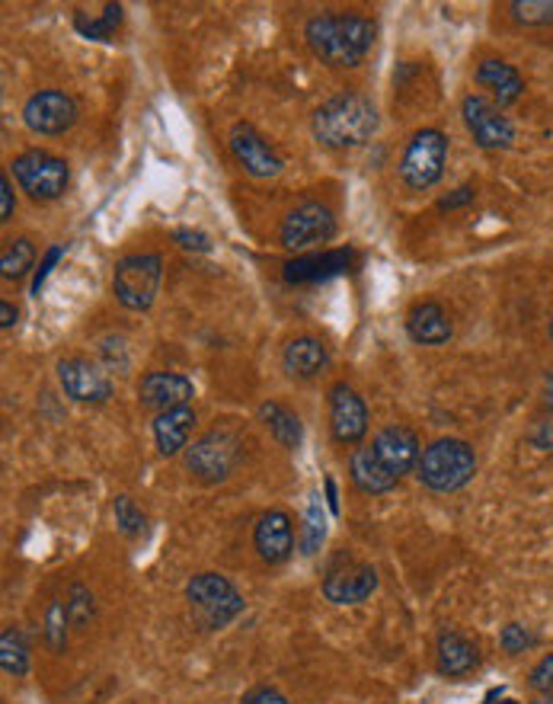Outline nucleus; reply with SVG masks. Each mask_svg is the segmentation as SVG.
Segmentation results:
<instances>
[{
	"label": "nucleus",
	"instance_id": "a878e982",
	"mask_svg": "<svg viewBox=\"0 0 553 704\" xmlns=\"http://www.w3.org/2000/svg\"><path fill=\"white\" fill-rule=\"evenodd\" d=\"M259 420H263V427L276 435L278 445H285V449H298V445H301V435H305V432H301L298 413H291V410L281 407L278 400L259 403Z\"/></svg>",
	"mask_w": 553,
	"mask_h": 704
},
{
	"label": "nucleus",
	"instance_id": "37998d69",
	"mask_svg": "<svg viewBox=\"0 0 553 704\" xmlns=\"http://www.w3.org/2000/svg\"><path fill=\"white\" fill-rule=\"evenodd\" d=\"M17 317H20V311L10 305V302H0V327L3 330H10V327H17Z\"/></svg>",
	"mask_w": 553,
	"mask_h": 704
},
{
	"label": "nucleus",
	"instance_id": "473e14b6",
	"mask_svg": "<svg viewBox=\"0 0 553 704\" xmlns=\"http://www.w3.org/2000/svg\"><path fill=\"white\" fill-rule=\"evenodd\" d=\"M113 513H116V525L123 528V535H128V538H138L141 532H145V513L128 500V496H119L116 500V506H113Z\"/></svg>",
	"mask_w": 553,
	"mask_h": 704
},
{
	"label": "nucleus",
	"instance_id": "f3484780",
	"mask_svg": "<svg viewBox=\"0 0 553 704\" xmlns=\"http://www.w3.org/2000/svg\"><path fill=\"white\" fill-rule=\"evenodd\" d=\"M138 398L145 407L151 410H177V407H189V400L195 398V388L185 375H177V371H151L141 378L138 385Z\"/></svg>",
	"mask_w": 553,
	"mask_h": 704
},
{
	"label": "nucleus",
	"instance_id": "39448f33",
	"mask_svg": "<svg viewBox=\"0 0 553 704\" xmlns=\"http://www.w3.org/2000/svg\"><path fill=\"white\" fill-rule=\"evenodd\" d=\"M448 160V138L438 128H419L400 157V180L413 192H426L442 180Z\"/></svg>",
	"mask_w": 553,
	"mask_h": 704
},
{
	"label": "nucleus",
	"instance_id": "7c9ffc66",
	"mask_svg": "<svg viewBox=\"0 0 553 704\" xmlns=\"http://www.w3.org/2000/svg\"><path fill=\"white\" fill-rule=\"evenodd\" d=\"M119 23H123V7H119V3H109L103 20H91V23H87L84 17H77V20H74V27L84 32L87 39H99V42H106Z\"/></svg>",
	"mask_w": 553,
	"mask_h": 704
},
{
	"label": "nucleus",
	"instance_id": "b1692460",
	"mask_svg": "<svg viewBox=\"0 0 553 704\" xmlns=\"http://www.w3.org/2000/svg\"><path fill=\"white\" fill-rule=\"evenodd\" d=\"M285 371L291 378H317L323 368L330 366V353L317 337H298L285 346Z\"/></svg>",
	"mask_w": 553,
	"mask_h": 704
},
{
	"label": "nucleus",
	"instance_id": "c9c22d12",
	"mask_svg": "<svg viewBox=\"0 0 553 704\" xmlns=\"http://www.w3.org/2000/svg\"><path fill=\"white\" fill-rule=\"evenodd\" d=\"M528 685L534 689V692H551L553 689V653H547L534 670H531V675H528Z\"/></svg>",
	"mask_w": 553,
	"mask_h": 704
},
{
	"label": "nucleus",
	"instance_id": "f704fd0d",
	"mask_svg": "<svg viewBox=\"0 0 553 704\" xmlns=\"http://www.w3.org/2000/svg\"><path fill=\"white\" fill-rule=\"evenodd\" d=\"M499 647L509 653V656H515V653H524L528 647H534V634L522 628V624H506L502 631H499Z\"/></svg>",
	"mask_w": 553,
	"mask_h": 704
},
{
	"label": "nucleus",
	"instance_id": "2eb2a0df",
	"mask_svg": "<svg viewBox=\"0 0 553 704\" xmlns=\"http://www.w3.org/2000/svg\"><path fill=\"white\" fill-rule=\"evenodd\" d=\"M330 429L342 445H355L369 432V407L345 381L330 388Z\"/></svg>",
	"mask_w": 553,
	"mask_h": 704
},
{
	"label": "nucleus",
	"instance_id": "e433bc0d",
	"mask_svg": "<svg viewBox=\"0 0 553 704\" xmlns=\"http://www.w3.org/2000/svg\"><path fill=\"white\" fill-rule=\"evenodd\" d=\"M173 241L183 246V250H192V253H209L212 250L209 234H202V231H177Z\"/></svg>",
	"mask_w": 553,
	"mask_h": 704
},
{
	"label": "nucleus",
	"instance_id": "4c0bfd02",
	"mask_svg": "<svg viewBox=\"0 0 553 704\" xmlns=\"http://www.w3.org/2000/svg\"><path fill=\"white\" fill-rule=\"evenodd\" d=\"M477 199V189L470 183H464L458 186L451 196H445L442 202H438V212H451V209H461V206H467V202H474Z\"/></svg>",
	"mask_w": 553,
	"mask_h": 704
},
{
	"label": "nucleus",
	"instance_id": "ddd939ff",
	"mask_svg": "<svg viewBox=\"0 0 553 704\" xmlns=\"http://www.w3.org/2000/svg\"><path fill=\"white\" fill-rule=\"evenodd\" d=\"M81 106L71 93L62 91H39L32 93L23 106V123L35 135H64L71 125L77 123Z\"/></svg>",
	"mask_w": 553,
	"mask_h": 704
},
{
	"label": "nucleus",
	"instance_id": "5701e85b",
	"mask_svg": "<svg viewBox=\"0 0 553 704\" xmlns=\"http://www.w3.org/2000/svg\"><path fill=\"white\" fill-rule=\"evenodd\" d=\"M192 427H195V413L192 407H177V410H167V413H157L155 420V442L157 452L163 459L183 452L189 435H192Z\"/></svg>",
	"mask_w": 553,
	"mask_h": 704
},
{
	"label": "nucleus",
	"instance_id": "423d86ee",
	"mask_svg": "<svg viewBox=\"0 0 553 704\" xmlns=\"http://www.w3.org/2000/svg\"><path fill=\"white\" fill-rule=\"evenodd\" d=\"M160 276H163V260L157 253H135V256H125L116 266L113 292H116L119 305L128 311H148L155 305Z\"/></svg>",
	"mask_w": 553,
	"mask_h": 704
},
{
	"label": "nucleus",
	"instance_id": "9b49d317",
	"mask_svg": "<svg viewBox=\"0 0 553 704\" xmlns=\"http://www.w3.org/2000/svg\"><path fill=\"white\" fill-rule=\"evenodd\" d=\"M377 589V570L352 557H337L323 577V596L333 606H359Z\"/></svg>",
	"mask_w": 553,
	"mask_h": 704
},
{
	"label": "nucleus",
	"instance_id": "ea45409f",
	"mask_svg": "<svg viewBox=\"0 0 553 704\" xmlns=\"http://www.w3.org/2000/svg\"><path fill=\"white\" fill-rule=\"evenodd\" d=\"M13 186H10V177H0V221H10L13 218Z\"/></svg>",
	"mask_w": 553,
	"mask_h": 704
},
{
	"label": "nucleus",
	"instance_id": "f8f14e48",
	"mask_svg": "<svg viewBox=\"0 0 553 704\" xmlns=\"http://www.w3.org/2000/svg\"><path fill=\"white\" fill-rule=\"evenodd\" d=\"M227 145H231L234 160L256 180H276L278 174L285 170V160L278 157L276 148L249 123H234L231 135H227Z\"/></svg>",
	"mask_w": 553,
	"mask_h": 704
},
{
	"label": "nucleus",
	"instance_id": "9d476101",
	"mask_svg": "<svg viewBox=\"0 0 553 704\" xmlns=\"http://www.w3.org/2000/svg\"><path fill=\"white\" fill-rule=\"evenodd\" d=\"M333 234H337V218L320 202L298 206L281 221V231H278L281 246H288V250H310V246L327 244V241H333Z\"/></svg>",
	"mask_w": 553,
	"mask_h": 704
},
{
	"label": "nucleus",
	"instance_id": "6e6552de",
	"mask_svg": "<svg viewBox=\"0 0 553 704\" xmlns=\"http://www.w3.org/2000/svg\"><path fill=\"white\" fill-rule=\"evenodd\" d=\"M237 455H241V442L227 429H212L185 449V464L199 481L217 484L231 477Z\"/></svg>",
	"mask_w": 553,
	"mask_h": 704
},
{
	"label": "nucleus",
	"instance_id": "cd10ccee",
	"mask_svg": "<svg viewBox=\"0 0 553 704\" xmlns=\"http://www.w3.org/2000/svg\"><path fill=\"white\" fill-rule=\"evenodd\" d=\"M32 263H35V246H32V241H26V238L10 241L7 250H3V256H0L3 279H13V282L26 276V273L32 270Z\"/></svg>",
	"mask_w": 553,
	"mask_h": 704
},
{
	"label": "nucleus",
	"instance_id": "79ce46f5",
	"mask_svg": "<svg viewBox=\"0 0 553 704\" xmlns=\"http://www.w3.org/2000/svg\"><path fill=\"white\" fill-rule=\"evenodd\" d=\"M59 256H62V246H52V250L45 253V263H42V270H39V276H35V282H32V295H39V288H42V282H45V276L52 273V266L59 263Z\"/></svg>",
	"mask_w": 553,
	"mask_h": 704
},
{
	"label": "nucleus",
	"instance_id": "f257e3e1",
	"mask_svg": "<svg viewBox=\"0 0 553 704\" xmlns=\"http://www.w3.org/2000/svg\"><path fill=\"white\" fill-rule=\"evenodd\" d=\"M377 27L355 13H320L310 17L305 39L313 55L330 67H359L374 45Z\"/></svg>",
	"mask_w": 553,
	"mask_h": 704
},
{
	"label": "nucleus",
	"instance_id": "09e8293b",
	"mask_svg": "<svg viewBox=\"0 0 553 704\" xmlns=\"http://www.w3.org/2000/svg\"><path fill=\"white\" fill-rule=\"evenodd\" d=\"M551 343H553V321H551Z\"/></svg>",
	"mask_w": 553,
	"mask_h": 704
},
{
	"label": "nucleus",
	"instance_id": "1a4fd4ad",
	"mask_svg": "<svg viewBox=\"0 0 553 704\" xmlns=\"http://www.w3.org/2000/svg\"><path fill=\"white\" fill-rule=\"evenodd\" d=\"M461 119L467 125V132L474 135L477 148H483V151H506L515 141V125L502 116V109L496 103H490L480 93L464 96Z\"/></svg>",
	"mask_w": 553,
	"mask_h": 704
},
{
	"label": "nucleus",
	"instance_id": "2f4dec72",
	"mask_svg": "<svg viewBox=\"0 0 553 704\" xmlns=\"http://www.w3.org/2000/svg\"><path fill=\"white\" fill-rule=\"evenodd\" d=\"M67 621H71V614H67V602H55L49 614H45V638H49V647L59 653L64 650V643H67Z\"/></svg>",
	"mask_w": 553,
	"mask_h": 704
},
{
	"label": "nucleus",
	"instance_id": "dca6fc26",
	"mask_svg": "<svg viewBox=\"0 0 553 704\" xmlns=\"http://www.w3.org/2000/svg\"><path fill=\"white\" fill-rule=\"evenodd\" d=\"M371 449H374V455L381 459V464H384V467H387L394 477L410 474V471L419 464V455H423L416 432H413V429H406V427L381 429V432L374 435Z\"/></svg>",
	"mask_w": 553,
	"mask_h": 704
},
{
	"label": "nucleus",
	"instance_id": "6ab92c4d",
	"mask_svg": "<svg viewBox=\"0 0 553 704\" xmlns=\"http://www.w3.org/2000/svg\"><path fill=\"white\" fill-rule=\"evenodd\" d=\"M253 545L266 564H281L288 560L295 535H291V519L281 509H269L266 516H259L256 528H253Z\"/></svg>",
	"mask_w": 553,
	"mask_h": 704
},
{
	"label": "nucleus",
	"instance_id": "412c9836",
	"mask_svg": "<svg viewBox=\"0 0 553 704\" xmlns=\"http://www.w3.org/2000/svg\"><path fill=\"white\" fill-rule=\"evenodd\" d=\"M349 474H352V484L359 487L362 493H387L397 487L400 477H394L381 459L374 455V449L371 445H359L352 455H349Z\"/></svg>",
	"mask_w": 553,
	"mask_h": 704
},
{
	"label": "nucleus",
	"instance_id": "4468645a",
	"mask_svg": "<svg viewBox=\"0 0 553 704\" xmlns=\"http://www.w3.org/2000/svg\"><path fill=\"white\" fill-rule=\"evenodd\" d=\"M59 381H62L64 395L77 403H103L106 398H113V378L84 356L62 359Z\"/></svg>",
	"mask_w": 553,
	"mask_h": 704
},
{
	"label": "nucleus",
	"instance_id": "c03bdc74",
	"mask_svg": "<svg viewBox=\"0 0 553 704\" xmlns=\"http://www.w3.org/2000/svg\"><path fill=\"white\" fill-rule=\"evenodd\" d=\"M323 487H327V503H330V513H333V516H339L337 481H333V477H327V481H323Z\"/></svg>",
	"mask_w": 553,
	"mask_h": 704
},
{
	"label": "nucleus",
	"instance_id": "4be33fe9",
	"mask_svg": "<svg viewBox=\"0 0 553 704\" xmlns=\"http://www.w3.org/2000/svg\"><path fill=\"white\" fill-rule=\"evenodd\" d=\"M477 84H480V87H487V91H492L499 109H502V106H512V103H515V99L524 93L522 74H519L512 64L499 62V59H487V62H480V67H477Z\"/></svg>",
	"mask_w": 553,
	"mask_h": 704
},
{
	"label": "nucleus",
	"instance_id": "aec40b11",
	"mask_svg": "<svg viewBox=\"0 0 553 704\" xmlns=\"http://www.w3.org/2000/svg\"><path fill=\"white\" fill-rule=\"evenodd\" d=\"M406 334H410L413 343H419V346H445L451 339V334H455V327H451V321L442 311V305L423 302V305H416L410 311Z\"/></svg>",
	"mask_w": 553,
	"mask_h": 704
},
{
	"label": "nucleus",
	"instance_id": "393cba45",
	"mask_svg": "<svg viewBox=\"0 0 553 704\" xmlns=\"http://www.w3.org/2000/svg\"><path fill=\"white\" fill-rule=\"evenodd\" d=\"M477 666H480V650L467 641L464 634L445 631L438 638V673L458 679V675L474 673Z\"/></svg>",
	"mask_w": 553,
	"mask_h": 704
},
{
	"label": "nucleus",
	"instance_id": "7ed1b4c3",
	"mask_svg": "<svg viewBox=\"0 0 553 704\" xmlns=\"http://www.w3.org/2000/svg\"><path fill=\"white\" fill-rule=\"evenodd\" d=\"M477 474V455L461 439H438L423 449L416 477L435 493H455L467 487Z\"/></svg>",
	"mask_w": 553,
	"mask_h": 704
},
{
	"label": "nucleus",
	"instance_id": "c756f323",
	"mask_svg": "<svg viewBox=\"0 0 553 704\" xmlns=\"http://www.w3.org/2000/svg\"><path fill=\"white\" fill-rule=\"evenodd\" d=\"M323 535H327V525H323V506L317 496H310L308 503V516H305V538H301V551L317 554V548L323 545Z\"/></svg>",
	"mask_w": 553,
	"mask_h": 704
},
{
	"label": "nucleus",
	"instance_id": "a18cd8bd",
	"mask_svg": "<svg viewBox=\"0 0 553 704\" xmlns=\"http://www.w3.org/2000/svg\"><path fill=\"white\" fill-rule=\"evenodd\" d=\"M544 403L551 407V413H553V371L547 375V381H544Z\"/></svg>",
	"mask_w": 553,
	"mask_h": 704
},
{
	"label": "nucleus",
	"instance_id": "bb28decb",
	"mask_svg": "<svg viewBox=\"0 0 553 704\" xmlns=\"http://www.w3.org/2000/svg\"><path fill=\"white\" fill-rule=\"evenodd\" d=\"M0 666L7 675H26L30 673V643L23 638V631L7 628L0 634Z\"/></svg>",
	"mask_w": 553,
	"mask_h": 704
},
{
	"label": "nucleus",
	"instance_id": "a211bd4d",
	"mask_svg": "<svg viewBox=\"0 0 553 704\" xmlns=\"http://www.w3.org/2000/svg\"><path fill=\"white\" fill-rule=\"evenodd\" d=\"M355 263V250H327V253H310L285 263V282L305 285V282H323V279L342 276Z\"/></svg>",
	"mask_w": 553,
	"mask_h": 704
},
{
	"label": "nucleus",
	"instance_id": "20e7f679",
	"mask_svg": "<svg viewBox=\"0 0 553 704\" xmlns=\"http://www.w3.org/2000/svg\"><path fill=\"white\" fill-rule=\"evenodd\" d=\"M185 602L199 628L205 631H217L244 612V596L221 574H195L185 582Z\"/></svg>",
	"mask_w": 553,
	"mask_h": 704
},
{
	"label": "nucleus",
	"instance_id": "72a5a7b5",
	"mask_svg": "<svg viewBox=\"0 0 553 704\" xmlns=\"http://www.w3.org/2000/svg\"><path fill=\"white\" fill-rule=\"evenodd\" d=\"M67 614L74 621V628H87L93 618V596L77 582L71 586V599H67Z\"/></svg>",
	"mask_w": 553,
	"mask_h": 704
},
{
	"label": "nucleus",
	"instance_id": "de8ad7c7",
	"mask_svg": "<svg viewBox=\"0 0 553 704\" xmlns=\"http://www.w3.org/2000/svg\"><path fill=\"white\" fill-rule=\"evenodd\" d=\"M538 704H553V695H547V698H541V702Z\"/></svg>",
	"mask_w": 553,
	"mask_h": 704
},
{
	"label": "nucleus",
	"instance_id": "49530a36",
	"mask_svg": "<svg viewBox=\"0 0 553 704\" xmlns=\"http://www.w3.org/2000/svg\"><path fill=\"white\" fill-rule=\"evenodd\" d=\"M499 704H522V702H515V698H502Z\"/></svg>",
	"mask_w": 553,
	"mask_h": 704
},
{
	"label": "nucleus",
	"instance_id": "0eeeda50",
	"mask_svg": "<svg viewBox=\"0 0 553 704\" xmlns=\"http://www.w3.org/2000/svg\"><path fill=\"white\" fill-rule=\"evenodd\" d=\"M10 167H13V177H17L20 189L30 199H35V202H52V199L64 196L67 180H71V170H67V164H64L62 157L39 151V148L13 157Z\"/></svg>",
	"mask_w": 553,
	"mask_h": 704
},
{
	"label": "nucleus",
	"instance_id": "a19ab883",
	"mask_svg": "<svg viewBox=\"0 0 553 704\" xmlns=\"http://www.w3.org/2000/svg\"><path fill=\"white\" fill-rule=\"evenodd\" d=\"M531 445H538V449L551 452L553 449V420H544V423H538V427H534V432H531Z\"/></svg>",
	"mask_w": 553,
	"mask_h": 704
},
{
	"label": "nucleus",
	"instance_id": "c85d7f7f",
	"mask_svg": "<svg viewBox=\"0 0 553 704\" xmlns=\"http://www.w3.org/2000/svg\"><path fill=\"white\" fill-rule=\"evenodd\" d=\"M509 13L522 27H547L553 23V0H512Z\"/></svg>",
	"mask_w": 553,
	"mask_h": 704
},
{
	"label": "nucleus",
	"instance_id": "f03ea898",
	"mask_svg": "<svg viewBox=\"0 0 553 704\" xmlns=\"http://www.w3.org/2000/svg\"><path fill=\"white\" fill-rule=\"evenodd\" d=\"M310 128H313V138L323 148H333V151L359 148V145L371 141V135L377 132V109L365 93L345 91L333 99H327L313 113Z\"/></svg>",
	"mask_w": 553,
	"mask_h": 704
},
{
	"label": "nucleus",
	"instance_id": "58836bf2",
	"mask_svg": "<svg viewBox=\"0 0 553 704\" xmlns=\"http://www.w3.org/2000/svg\"><path fill=\"white\" fill-rule=\"evenodd\" d=\"M241 704H291L278 689H269V685H259V689H253V692H246L244 702Z\"/></svg>",
	"mask_w": 553,
	"mask_h": 704
}]
</instances>
